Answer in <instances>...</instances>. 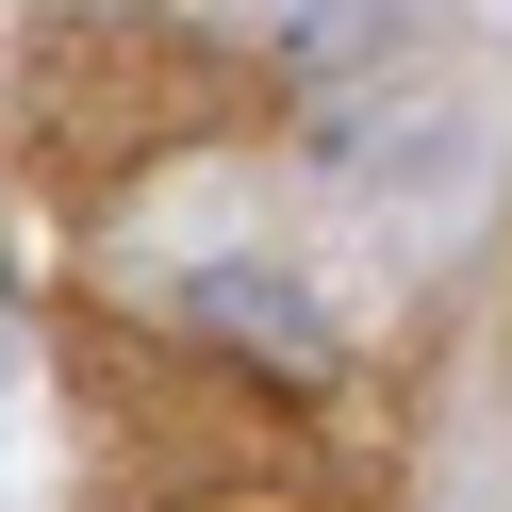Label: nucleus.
I'll use <instances>...</instances> for the list:
<instances>
[{"mask_svg":"<svg viewBox=\"0 0 512 512\" xmlns=\"http://www.w3.org/2000/svg\"><path fill=\"white\" fill-rule=\"evenodd\" d=\"M0 314H17V265H0Z\"/></svg>","mask_w":512,"mask_h":512,"instance_id":"obj_2","label":"nucleus"},{"mask_svg":"<svg viewBox=\"0 0 512 512\" xmlns=\"http://www.w3.org/2000/svg\"><path fill=\"white\" fill-rule=\"evenodd\" d=\"M182 314H199V331H248V347H281V364H314V314L281 298L265 265H215V281H199V298H182Z\"/></svg>","mask_w":512,"mask_h":512,"instance_id":"obj_1","label":"nucleus"}]
</instances>
